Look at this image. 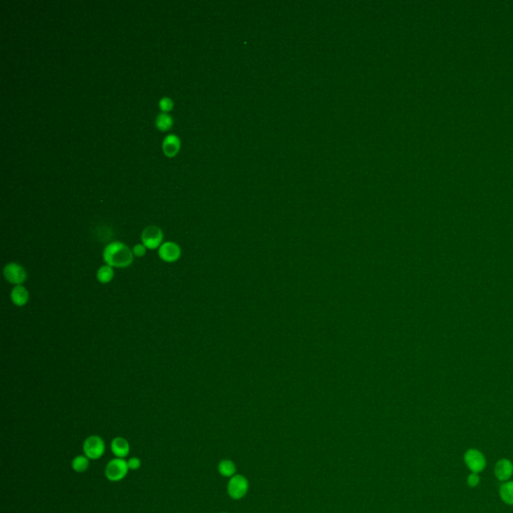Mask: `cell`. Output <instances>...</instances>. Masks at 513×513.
Listing matches in <instances>:
<instances>
[{
	"label": "cell",
	"mask_w": 513,
	"mask_h": 513,
	"mask_svg": "<svg viewBox=\"0 0 513 513\" xmlns=\"http://www.w3.org/2000/svg\"><path fill=\"white\" fill-rule=\"evenodd\" d=\"M113 276H114L113 269L108 265L100 267L96 273V278L98 282L101 284H108L113 279Z\"/></svg>",
	"instance_id": "cell-13"
},
{
	"label": "cell",
	"mask_w": 513,
	"mask_h": 513,
	"mask_svg": "<svg viewBox=\"0 0 513 513\" xmlns=\"http://www.w3.org/2000/svg\"><path fill=\"white\" fill-rule=\"evenodd\" d=\"M3 274L5 279L13 285H22L27 278L25 269L16 263H9L4 267Z\"/></svg>",
	"instance_id": "cell-5"
},
{
	"label": "cell",
	"mask_w": 513,
	"mask_h": 513,
	"mask_svg": "<svg viewBox=\"0 0 513 513\" xmlns=\"http://www.w3.org/2000/svg\"><path fill=\"white\" fill-rule=\"evenodd\" d=\"M89 466V458L85 455H78L74 457V459L71 462V467L75 472L82 473L87 470Z\"/></svg>",
	"instance_id": "cell-14"
},
{
	"label": "cell",
	"mask_w": 513,
	"mask_h": 513,
	"mask_svg": "<svg viewBox=\"0 0 513 513\" xmlns=\"http://www.w3.org/2000/svg\"><path fill=\"white\" fill-rule=\"evenodd\" d=\"M182 255V250L177 243L167 242L162 244L159 249V256L167 263L177 262Z\"/></svg>",
	"instance_id": "cell-8"
},
{
	"label": "cell",
	"mask_w": 513,
	"mask_h": 513,
	"mask_svg": "<svg viewBox=\"0 0 513 513\" xmlns=\"http://www.w3.org/2000/svg\"><path fill=\"white\" fill-rule=\"evenodd\" d=\"M142 465V462H141V459L138 458V457H133L131 459H129L127 461V466H129V469L131 470H138Z\"/></svg>",
	"instance_id": "cell-19"
},
{
	"label": "cell",
	"mask_w": 513,
	"mask_h": 513,
	"mask_svg": "<svg viewBox=\"0 0 513 513\" xmlns=\"http://www.w3.org/2000/svg\"><path fill=\"white\" fill-rule=\"evenodd\" d=\"M513 473L512 463L507 459H501L495 466V475L500 481L508 480Z\"/></svg>",
	"instance_id": "cell-11"
},
{
	"label": "cell",
	"mask_w": 513,
	"mask_h": 513,
	"mask_svg": "<svg viewBox=\"0 0 513 513\" xmlns=\"http://www.w3.org/2000/svg\"><path fill=\"white\" fill-rule=\"evenodd\" d=\"M146 252H147V248L143 245V244H138L134 247L133 249V253H134V256H143L146 255Z\"/></svg>",
	"instance_id": "cell-20"
},
{
	"label": "cell",
	"mask_w": 513,
	"mask_h": 513,
	"mask_svg": "<svg viewBox=\"0 0 513 513\" xmlns=\"http://www.w3.org/2000/svg\"><path fill=\"white\" fill-rule=\"evenodd\" d=\"M156 124H157V126L159 127V130L167 131V130L171 129V126L173 125V118H172V116H171L170 114H168L167 112H161V113L157 116Z\"/></svg>",
	"instance_id": "cell-16"
},
{
	"label": "cell",
	"mask_w": 513,
	"mask_h": 513,
	"mask_svg": "<svg viewBox=\"0 0 513 513\" xmlns=\"http://www.w3.org/2000/svg\"><path fill=\"white\" fill-rule=\"evenodd\" d=\"M163 239V231L157 226H149L142 233L143 245L150 250H155L161 247Z\"/></svg>",
	"instance_id": "cell-4"
},
{
	"label": "cell",
	"mask_w": 513,
	"mask_h": 513,
	"mask_svg": "<svg viewBox=\"0 0 513 513\" xmlns=\"http://www.w3.org/2000/svg\"><path fill=\"white\" fill-rule=\"evenodd\" d=\"M181 142L180 139L175 135H169L165 138L163 142V150L166 156L174 157L178 154L180 150Z\"/></svg>",
	"instance_id": "cell-12"
},
{
	"label": "cell",
	"mask_w": 513,
	"mask_h": 513,
	"mask_svg": "<svg viewBox=\"0 0 513 513\" xmlns=\"http://www.w3.org/2000/svg\"><path fill=\"white\" fill-rule=\"evenodd\" d=\"M173 100L170 98V97H163L161 100H160V107L163 111H168V110H171L173 108Z\"/></svg>",
	"instance_id": "cell-18"
},
{
	"label": "cell",
	"mask_w": 513,
	"mask_h": 513,
	"mask_svg": "<svg viewBox=\"0 0 513 513\" xmlns=\"http://www.w3.org/2000/svg\"><path fill=\"white\" fill-rule=\"evenodd\" d=\"M127 471V461H125L123 458H114L107 463L104 473L108 480L117 482L126 476Z\"/></svg>",
	"instance_id": "cell-2"
},
{
	"label": "cell",
	"mask_w": 513,
	"mask_h": 513,
	"mask_svg": "<svg viewBox=\"0 0 513 513\" xmlns=\"http://www.w3.org/2000/svg\"><path fill=\"white\" fill-rule=\"evenodd\" d=\"M500 496L502 500L507 504H513V481H509L501 485Z\"/></svg>",
	"instance_id": "cell-17"
},
{
	"label": "cell",
	"mask_w": 513,
	"mask_h": 513,
	"mask_svg": "<svg viewBox=\"0 0 513 513\" xmlns=\"http://www.w3.org/2000/svg\"><path fill=\"white\" fill-rule=\"evenodd\" d=\"M249 489L248 480L242 475H234L228 484V493L233 499L243 498Z\"/></svg>",
	"instance_id": "cell-6"
},
{
	"label": "cell",
	"mask_w": 513,
	"mask_h": 513,
	"mask_svg": "<svg viewBox=\"0 0 513 513\" xmlns=\"http://www.w3.org/2000/svg\"><path fill=\"white\" fill-rule=\"evenodd\" d=\"M479 480H480V479H479L478 474H477V473H472V474H470V475H469L467 482H468L469 486H471V487H475V486H477V485H478Z\"/></svg>",
	"instance_id": "cell-21"
},
{
	"label": "cell",
	"mask_w": 513,
	"mask_h": 513,
	"mask_svg": "<svg viewBox=\"0 0 513 513\" xmlns=\"http://www.w3.org/2000/svg\"><path fill=\"white\" fill-rule=\"evenodd\" d=\"M83 452L84 455L89 459L96 460L101 458L105 452L104 441L99 436H89L83 443Z\"/></svg>",
	"instance_id": "cell-3"
},
{
	"label": "cell",
	"mask_w": 513,
	"mask_h": 513,
	"mask_svg": "<svg viewBox=\"0 0 513 513\" xmlns=\"http://www.w3.org/2000/svg\"><path fill=\"white\" fill-rule=\"evenodd\" d=\"M223 513H225V512H223Z\"/></svg>",
	"instance_id": "cell-22"
},
{
	"label": "cell",
	"mask_w": 513,
	"mask_h": 513,
	"mask_svg": "<svg viewBox=\"0 0 513 513\" xmlns=\"http://www.w3.org/2000/svg\"><path fill=\"white\" fill-rule=\"evenodd\" d=\"M103 260L112 268H127L134 262V253L123 243L112 242L103 250Z\"/></svg>",
	"instance_id": "cell-1"
},
{
	"label": "cell",
	"mask_w": 513,
	"mask_h": 513,
	"mask_svg": "<svg viewBox=\"0 0 513 513\" xmlns=\"http://www.w3.org/2000/svg\"><path fill=\"white\" fill-rule=\"evenodd\" d=\"M111 452L114 454L116 458H124L130 453V444L129 441L122 437H116L111 441L110 444Z\"/></svg>",
	"instance_id": "cell-9"
},
{
	"label": "cell",
	"mask_w": 513,
	"mask_h": 513,
	"mask_svg": "<svg viewBox=\"0 0 513 513\" xmlns=\"http://www.w3.org/2000/svg\"><path fill=\"white\" fill-rule=\"evenodd\" d=\"M219 472L225 477H233L236 473V465L231 460H223L219 464Z\"/></svg>",
	"instance_id": "cell-15"
},
{
	"label": "cell",
	"mask_w": 513,
	"mask_h": 513,
	"mask_svg": "<svg viewBox=\"0 0 513 513\" xmlns=\"http://www.w3.org/2000/svg\"><path fill=\"white\" fill-rule=\"evenodd\" d=\"M10 298L15 306L22 307L27 304L29 300V293L25 287H23L22 285H18L12 289Z\"/></svg>",
	"instance_id": "cell-10"
},
{
	"label": "cell",
	"mask_w": 513,
	"mask_h": 513,
	"mask_svg": "<svg viewBox=\"0 0 513 513\" xmlns=\"http://www.w3.org/2000/svg\"><path fill=\"white\" fill-rule=\"evenodd\" d=\"M464 460L468 468L473 473L482 471L486 465V460L483 454L476 449H469L464 456Z\"/></svg>",
	"instance_id": "cell-7"
}]
</instances>
